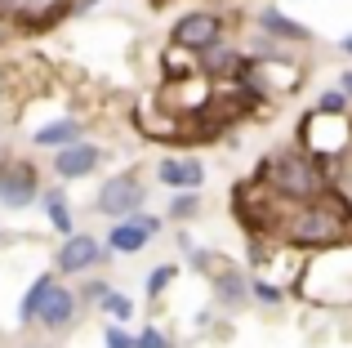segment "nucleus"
<instances>
[{"mask_svg":"<svg viewBox=\"0 0 352 348\" xmlns=\"http://www.w3.org/2000/svg\"><path fill=\"white\" fill-rule=\"evenodd\" d=\"M76 308H80L76 290H63V286H54L50 295H45V304H41V313H36V322H41L45 331H67V326L76 322Z\"/></svg>","mask_w":352,"mask_h":348,"instance_id":"9","label":"nucleus"},{"mask_svg":"<svg viewBox=\"0 0 352 348\" xmlns=\"http://www.w3.org/2000/svg\"><path fill=\"white\" fill-rule=\"evenodd\" d=\"M206 54V72L210 76H228V72H245V58H241L236 50H223V45H210V50H201Z\"/></svg>","mask_w":352,"mask_h":348,"instance_id":"14","label":"nucleus"},{"mask_svg":"<svg viewBox=\"0 0 352 348\" xmlns=\"http://www.w3.org/2000/svg\"><path fill=\"white\" fill-rule=\"evenodd\" d=\"M344 237V219L326 206V201H299V215L290 224V241H303V246H326V241H339Z\"/></svg>","mask_w":352,"mask_h":348,"instance_id":"2","label":"nucleus"},{"mask_svg":"<svg viewBox=\"0 0 352 348\" xmlns=\"http://www.w3.org/2000/svg\"><path fill=\"white\" fill-rule=\"evenodd\" d=\"M214 295L223 299L228 308H241V304H245V295H250V286H245V272H232V268L214 272Z\"/></svg>","mask_w":352,"mask_h":348,"instance_id":"12","label":"nucleus"},{"mask_svg":"<svg viewBox=\"0 0 352 348\" xmlns=\"http://www.w3.org/2000/svg\"><path fill=\"white\" fill-rule=\"evenodd\" d=\"M32 348H36V344H32Z\"/></svg>","mask_w":352,"mask_h":348,"instance_id":"28","label":"nucleus"},{"mask_svg":"<svg viewBox=\"0 0 352 348\" xmlns=\"http://www.w3.org/2000/svg\"><path fill=\"white\" fill-rule=\"evenodd\" d=\"M103 259H107V250L98 246V237H89V232H67V237H63V250H58V272L76 277V272L98 268Z\"/></svg>","mask_w":352,"mask_h":348,"instance_id":"6","label":"nucleus"},{"mask_svg":"<svg viewBox=\"0 0 352 348\" xmlns=\"http://www.w3.org/2000/svg\"><path fill=\"white\" fill-rule=\"evenodd\" d=\"M98 161H103V152H98L94 143L76 139V143H67V148H58V157H54V174H58L63 183H72V179H85V174H94Z\"/></svg>","mask_w":352,"mask_h":348,"instance_id":"8","label":"nucleus"},{"mask_svg":"<svg viewBox=\"0 0 352 348\" xmlns=\"http://www.w3.org/2000/svg\"><path fill=\"white\" fill-rule=\"evenodd\" d=\"M134 348H174V344L165 340L156 326H147V331H138V335H134Z\"/></svg>","mask_w":352,"mask_h":348,"instance_id":"21","label":"nucleus"},{"mask_svg":"<svg viewBox=\"0 0 352 348\" xmlns=\"http://www.w3.org/2000/svg\"><path fill=\"white\" fill-rule=\"evenodd\" d=\"M107 290H112V286H107V281H89V286H85V290H80V295H76V299H80V304H98V299H103V295H107Z\"/></svg>","mask_w":352,"mask_h":348,"instance_id":"23","label":"nucleus"},{"mask_svg":"<svg viewBox=\"0 0 352 348\" xmlns=\"http://www.w3.org/2000/svg\"><path fill=\"white\" fill-rule=\"evenodd\" d=\"M201 210V197H197V188H183L179 197L170 201V219H192Z\"/></svg>","mask_w":352,"mask_h":348,"instance_id":"18","label":"nucleus"},{"mask_svg":"<svg viewBox=\"0 0 352 348\" xmlns=\"http://www.w3.org/2000/svg\"><path fill=\"white\" fill-rule=\"evenodd\" d=\"M103 344H107V348H134V335H129V331H125V326H120V322H116V326H107V335H103Z\"/></svg>","mask_w":352,"mask_h":348,"instance_id":"22","label":"nucleus"},{"mask_svg":"<svg viewBox=\"0 0 352 348\" xmlns=\"http://www.w3.org/2000/svg\"><path fill=\"white\" fill-rule=\"evenodd\" d=\"M344 94L352 98V72H348V76H344Z\"/></svg>","mask_w":352,"mask_h":348,"instance_id":"26","label":"nucleus"},{"mask_svg":"<svg viewBox=\"0 0 352 348\" xmlns=\"http://www.w3.org/2000/svg\"><path fill=\"white\" fill-rule=\"evenodd\" d=\"M263 179L272 183V192L285 197V201H317L321 192H326L321 161L312 157V152H299V148H285V152H276V157H267Z\"/></svg>","mask_w":352,"mask_h":348,"instance_id":"1","label":"nucleus"},{"mask_svg":"<svg viewBox=\"0 0 352 348\" xmlns=\"http://www.w3.org/2000/svg\"><path fill=\"white\" fill-rule=\"evenodd\" d=\"M36 197H41V179L32 161H0V201L9 210H23Z\"/></svg>","mask_w":352,"mask_h":348,"instance_id":"4","label":"nucleus"},{"mask_svg":"<svg viewBox=\"0 0 352 348\" xmlns=\"http://www.w3.org/2000/svg\"><path fill=\"white\" fill-rule=\"evenodd\" d=\"M80 121H54V125H45V130H36V143H41V148H67V143H76L80 139Z\"/></svg>","mask_w":352,"mask_h":348,"instance_id":"13","label":"nucleus"},{"mask_svg":"<svg viewBox=\"0 0 352 348\" xmlns=\"http://www.w3.org/2000/svg\"><path fill=\"white\" fill-rule=\"evenodd\" d=\"M254 295L263 299V304H281V290H276V286H267V281H258V286H254Z\"/></svg>","mask_w":352,"mask_h":348,"instance_id":"24","label":"nucleus"},{"mask_svg":"<svg viewBox=\"0 0 352 348\" xmlns=\"http://www.w3.org/2000/svg\"><path fill=\"white\" fill-rule=\"evenodd\" d=\"M143 201H147V188H143L138 174H112V179L98 188L94 210H98V215H107V219H125V215H138Z\"/></svg>","mask_w":352,"mask_h":348,"instance_id":"3","label":"nucleus"},{"mask_svg":"<svg viewBox=\"0 0 352 348\" xmlns=\"http://www.w3.org/2000/svg\"><path fill=\"white\" fill-rule=\"evenodd\" d=\"M174 272H179V268H174V263H161V268H152V277H147V295H165V286H170V281H174Z\"/></svg>","mask_w":352,"mask_h":348,"instance_id":"20","label":"nucleus"},{"mask_svg":"<svg viewBox=\"0 0 352 348\" xmlns=\"http://www.w3.org/2000/svg\"><path fill=\"white\" fill-rule=\"evenodd\" d=\"M156 228H161V219L156 215H125V219H116V228L107 232V250L112 254H138V250H147V241L156 237Z\"/></svg>","mask_w":352,"mask_h":348,"instance_id":"5","label":"nucleus"},{"mask_svg":"<svg viewBox=\"0 0 352 348\" xmlns=\"http://www.w3.org/2000/svg\"><path fill=\"white\" fill-rule=\"evenodd\" d=\"M98 308H103V313L112 317V322H129V317H134V299L120 295V290H107V295L98 299Z\"/></svg>","mask_w":352,"mask_h":348,"instance_id":"17","label":"nucleus"},{"mask_svg":"<svg viewBox=\"0 0 352 348\" xmlns=\"http://www.w3.org/2000/svg\"><path fill=\"white\" fill-rule=\"evenodd\" d=\"M344 50H348V54H352V36H348V41H344Z\"/></svg>","mask_w":352,"mask_h":348,"instance_id":"27","label":"nucleus"},{"mask_svg":"<svg viewBox=\"0 0 352 348\" xmlns=\"http://www.w3.org/2000/svg\"><path fill=\"white\" fill-rule=\"evenodd\" d=\"M258 27H263L267 36H281V41H294V45H299V41H308V36H312L308 27H299L294 18H285L281 9H263V14H258Z\"/></svg>","mask_w":352,"mask_h":348,"instance_id":"11","label":"nucleus"},{"mask_svg":"<svg viewBox=\"0 0 352 348\" xmlns=\"http://www.w3.org/2000/svg\"><path fill=\"white\" fill-rule=\"evenodd\" d=\"M41 206H45L50 224L58 228L63 237H67V232H76V228H72V210H67V201H63V192H45V197H41Z\"/></svg>","mask_w":352,"mask_h":348,"instance_id":"16","label":"nucleus"},{"mask_svg":"<svg viewBox=\"0 0 352 348\" xmlns=\"http://www.w3.org/2000/svg\"><path fill=\"white\" fill-rule=\"evenodd\" d=\"M352 107V98L344 94V89H326V94L317 98V112H326V116H344Z\"/></svg>","mask_w":352,"mask_h":348,"instance_id":"19","label":"nucleus"},{"mask_svg":"<svg viewBox=\"0 0 352 348\" xmlns=\"http://www.w3.org/2000/svg\"><path fill=\"white\" fill-rule=\"evenodd\" d=\"M23 0H0V14H9V9H18Z\"/></svg>","mask_w":352,"mask_h":348,"instance_id":"25","label":"nucleus"},{"mask_svg":"<svg viewBox=\"0 0 352 348\" xmlns=\"http://www.w3.org/2000/svg\"><path fill=\"white\" fill-rule=\"evenodd\" d=\"M223 41V18L219 14H188L183 23H174V45L179 50H210Z\"/></svg>","mask_w":352,"mask_h":348,"instance_id":"7","label":"nucleus"},{"mask_svg":"<svg viewBox=\"0 0 352 348\" xmlns=\"http://www.w3.org/2000/svg\"><path fill=\"white\" fill-rule=\"evenodd\" d=\"M50 290H54V272H41V277H36V286L23 295V313H18V317H23V322H36V313H41V304H45V295H50Z\"/></svg>","mask_w":352,"mask_h":348,"instance_id":"15","label":"nucleus"},{"mask_svg":"<svg viewBox=\"0 0 352 348\" xmlns=\"http://www.w3.org/2000/svg\"><path fill=\"white\" fill-rule=\"evenodd\" d=\"M156 179L165 183V188H174V192H183V188H201L206 183V166L201 161H192V157H179V161H161V170H156Z\"/></svg>","mask_w":352,"mask_h":348,"instance_id":"10","label":"nucleus"}]
</instances>
